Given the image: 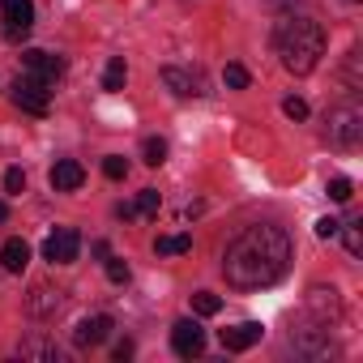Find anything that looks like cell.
<instances>
[{
  "label": "cell",
  "mask_w": 363,
  "mask_h": 363,
  "mask_svg": "<svg viewBox=\"0 0 363 363\" xmlns=\"http://www.w3.org/2000/svg\"><path fill=\"white\" fill-rule=\"evenodd\" d=\"M286 265H291V235L282 227H274V223L244 227L223 252V274L240 291L274 286L286 274Z\"/></svg>",
  "instance_id": "6da1fadb"
},
{
  "label": "cell",
  "mask_w": 363,
  "mask_h": 363,
  "mask_svg": "<svg viewBox=\"0 0 363 363\" xmlns=\"http://www.w3.org/2000/svg\"><path fill=\"white\" fill-rule=\"evenodd\" d=\"M274 52H278V60H282L286 73L308 77L320 65V56H325V30H320V22L295 18V13L282 18L278 30H274Z\"/></svg>",
  "instance_id": "7a4b0ae2"
},
{
  "label": "cell",
  "mask_w": 363,
  "mask_h": 363,
  "mask_svg": "<svg viewBox=\"0 0 363 363\" xmlns=\"http://www.w3.org/2000/svg\"><path fill=\"white\" fill-rule=\"evenodd\" d=\"M325 124H329L325 137H329V145H337V150H354V145L363 141V111H359V107H333Z\"/></svg>",
  "instance_id": "3957f363"
},
{
  "label": "cell",
  "mask_w": 363,
  "mask_h": 363,
  "mask_svg": "<svg viewBox=\"0 0 363 363\" xmlns=\"http://www.w3.org/2000/svg\"><path fill=\"white\" fill-rule=\"evenodd\" d=\"M13 103L22 111H30V116H48L52 111V82H43L35 73H22L13 82Z\"/></svg>",
  "instance_id": "277c9868"
},
{
  "label": "cell",
  "mask_w": 363,
  "mask_h": 363,
  "mask_svg": "<svg viewBox=\"0 0 363 363\" xmlns=\"http://www.w3.org/2000/svg\"><path fill=\"white\" fill-rule=\"evenodd\" d=\"M30 30H35V5L30 0H0V35L18 43Z\"/></svg>",
  "instance_id": "5b68a950"
},
{
  "label": "cell",
  "mask_w": 363,
  "mask_h": 363,
  "mask_svg": "<svg viewBox=\"0 0 363 363\" xmlns=\"http://www.w3.org/2000/svg\"><path fill=\"white\" fill-rule=\"evenodd\" d=\"M77 252H82V235L73 227H60L43 240V261H52V265H73Z\"/></svg>",
  "instance_id": "8992f818"
},
{
  "label": "cell",
  "mask_w": 363,
  "mask_h": 363,
  "mask_svg": "<svg viewBox=\"0 0 363 363\" xmlns=\"http://www.w3.org/2000/svg\"><path fill=\"white\" fill-rule=\"evenodd\" d=\"M171 346H175L179 359H197L206 350V329L197 320H175L171 325Z\"/></svg>",
  "instance_id": "52a82bcc"
},
{
  "label": "cell",
  "mask_w": 363,
  "mask_h": 363,
  "mask_svg": "<svg viewBox=\"0 0 363 363\" xmlns=\"http://www.w3.org/2000/svg\"><path fill=\"white\" fill-rule=\"evenodd\" d=\"M111 337V316H103V312H94V316H82L77 320V329H73V342L82 346V350H90V346H103Z\"/></svg>",
  "instance_id": "ba28073f"
},
{
  "label": "cell",
  "mask_w": 363,
  "mask_h": 363,
  "mask_svg": "<svg viewBox=\"0 0 363 363\" xmlns=\"http://www.w3.org/2000/svg\"><path fill=\"white\" fill-rule=\"evenodd\" d=\"M60 303H65V291H56V286H48V282L30 286V295H26V312L39 316V320H43V316H56Z\"/></svg>",
  "instance_id": "9c48e42d"
},
{
  "label": "cell",
  "mask_w": 363,
  "mask_h": 363,
  "mask_svg": "<svg viewBox=\"0 0 363 363\" xmlns=\"http://www.w3.org/2000/svg\"><path fill=\"white\" fill-rule=\"evenodd\" d=\"M308 308H312L316 325H329V320L342 316V299H337L333 286H312V291H308Z\"/></svg>",
  "instance_id": "30bf717a"
},
{
  "label": "cell",
  "mask_w": 363,
  "mask_h": 363,
  "mask_svg": "<svg viewBox=\"0 0 363 363\" xmlns=\"http://www.w3.org/2000/svg\"><path fill=\"white\" fill-rule=\"evenodd\" d=\"M22 60H26V73H35V77H43V82H52V86H56V77L65 73V56H52V52H39V48H30V52H22Z\"/></svg>",
  "instance_id": "8fae6325"
},
{
  "label": "cell",
  "mask_w": 363,
  "mask_h": 363,
  "mask_svg": "<svg viewBox=\"0 0 363 363\" xmlns=\"http://www.w3.org/2000/svg\"><path fill=\"white\" fill-rule=\"evenodd\" d=\"M86 184V167L77 162V158H60L56 167H52V189L56 193H77Z\"/></svg>",
  "instance_id": "7c38bea8"
},
{
  "label": "cell",
  "mask_w": 363,
  "mask_h": 363,
  "mask_svg": "<svg viewBox=\"0 0 363 363\" xmlns=\"http://www.w3.org/2000/svg\"><path fill=\"white\" fill-rule=\"evenodd\" d=\"M162 82H167L171 94H179V99L206 94V77H201V73H189V69H162Z\"/></svg>",
  "instance_id": "4fadbf2b"
},
{
  "label": "cell",
  "mask_w": 363,
  "mask_h": 363,
  "mask_svg": "<svg viewBox=\"0 0 363 363\" xmlns=\"http://www.w3.org/2000/svg\"><path fill=\"white\" fill-rule=\"evenodd\" d=\"M261 337H265V329H261L257 320H244V325L223 329V346H227V350H252Z\"/></svg>",
  "instance_id": "5bb4252c"
},
{
  "label": "cell",
  "mask_w": 363,
  "mask_h": 363,
  "mask_svg": "<svg viewBox=\"0 0 363 363\" xmlns=\"http://www.w3.org/2000/svg\"><path fill=\"white\" fill-rule=\"evenodd\" d=\"M18 354H22V359H35V363H65V359H69L65 346H56V342H48V337H26V342L18 346Z\"/></svg>",
  "instance_id": "9a60e30c"
},
{
  "label": "cell",
  "mask_w": 363,
  "mask_h": 363,
  "mask_svg": "<svg viewBox=\"0 0 363 363\" xmlns=\"http://www.w3.org/2000/svg\"><path fill=\"white\" fill-rule=\"evenodd\" d=\"M30 265V244L26 240H5V248H0V269L5 274H22Z\"/></svg>",
  "instance_id": "2e32d148"
},
{
  "label": "cell",
  "mask_w": 363,
  "mask_h": 363,
  "mask_svg": "<svg viewBox=\"0 0 363 363\" xmlns=\"http://www.w3.org/2000/svg\"><path fill=\"white\" fill-rule=\"evenodd\" d=\"M154 252H158V257H184V252H193V235H189V231H179V235H158V240H154Z\"/></svg>",
  "instance_id": "e0dca14e"
},
{
  "label": "cell",
  "mask_w": 363,
  "mask_h": 363,
  "mask_svg": "<svg viewBox=\"0 0 363 363\" xmlns=\"http://www.w3.org/2000/svg\"><path fill=\"white\" fill-rule=\"evenodd\" d=\"M124 82H128V65H124V56H111L103 69V90H124Z\"/></svg>",
  "instance_id": "ac0fdd59"
},
{
  "label": "cell",
  "mask_w": 363,
  "mask_h": 363,
  "mask_svg": "<svg viewBox=\"0 0 363 363\" xmlns=\"http://www.w3.org/2000/svg\"><path fill=\"white\" fill-rule=\"evenodd\" d=\"M359 227H363L359 218H350V223H342V227H337V231H342V240H346V252H350V257H359V252H363V231H359Z\"/></svg>",
  "instance_id": "d6986e66"
},
{
  "label": "cell",
  "mask_w": 363,
  "mask_h": 363,
  "mask_svg": "<svg viewBox=\"0 0 363 363\" xmlns=\"http://www.w3.org/2000/svg\"><path fill=\"white\" fill-rule=\"evenodd\" d=\"M193 312H197V316H218V312H223V299H218L214 291H197V295H193Z\"/></svg>",
  "instance_id": "ffe728a7"
},
{
  "label": "cell",
  "mask_w": 363,
  "mask_h": 363,
  "mask_svg": "<svg viewBox=\"0 0 363 363\" xmlns=\"http://www.w3.org/2000/svg\"><path fill=\"white\" fill-rule=\"evenodd\" d=\"M141 158H145L150 167H162V162H167V141H162V137H145Z\"/></svg>",
  "instance_id": "44dd1931"
},
{
  "label": "cell",
  "mask_w": 363,
  "mask_h": 363,
  "mask_svg": "<svg viewBox=\"0 0 363 363\" xmlns=\"http://www.w3.org/2000/svg\"><path fill=\"white\" fill-rule=\"evenodd\" d=\"M325 193H329V201H337V206H346V201L354 197V184H350V179H346V175H337V179H329V189H325Z\"/></svg>",
  "instance_id": "7402d4cb"
},
{
  "label": "cell",
  "mask_w": 363,
  "mask_h": 363,
  "mask_svg": "<svg viewBox=\"0 0 363 363\" xmlns=\"http://www.w3.org/2000/svg\"><path fill=\"white\" fill-rule=\"evenodd\" d=\"M158 206H162V197H158L154 189H141V193H137V206H133V210L150 218V214H158Z\"/></svg>",
  "instance_id": "603a6c76"
},
{
  "label": "cell",
  "mask_w": 363,
  "mask_h": 363,
  "mask_svg": "<svg viewBox=\"0 0 363 363\" xmlns=\"http://www.w3.org/2000/svg\"><path fill=\"white\" fill-rule=\"evenodd\" d=\"M103 175H107V179H124V175H128V158L107 154V158H103Z\"/></svg>",
  "instance_id": "cb8c5ba5"
},
{
  "label": "cell",
  "mask_w": 363,
  "mask_h": 363,
  "mask_svg": "<svg viewBox=\"0 0 363 363\" xmlns=\"http://www.w3.org/2000/svg\"><path fill=\"white\" fill-rule=\"evenodd\" d=\"M223 82H227L231 90H244V86H248V69H244V65H227V69H223Z\"/></svg>",
  "instance_id": "d4e9b609"
},
{
  "label": "cell",
  "mask_w": 363,
  "mask_h": 363,
  "mask_svg": "<svg viewBox=\"0 0 363 363\" xmlns=\"http://www.w3.org/2000/svg\"><path fill=\"white\" fill-rule=\"evenodd\" d=\"M107 278H111L116 286H124V282H128V265H124L120 257H107Z\"/></svg>",
  "instance_id": "484cf974"
},
{
  "label": "cell",
  "mask_w": 363,
  "mask_h": 363,
  "mask_svg": "<svg viewBox=\"0 0 363 363\" xmlns=\"http://www.w3.org/2000/svg\"><path fill=\"white\" fill-rule=\"evenodd\" d=\"M26 189V171L22 167H9L5 171V193H22Z\"/></svg>",
  "instance_id": "4316f807"
},
{
  "label": "cell",
  "mask_w": 363,
  "mask_h": 363,
  "mask_svg": "<svg viewBox=\"0 0 363 363\" xmlns=\"http://www.w3.org/2000/svg\"><path fill=\"white\" fill-rule=\"evenodd\" d=\"M282 111H286L291 120H308V103H303V99H295V94L282 103Z\"/></svg>",
  "instance_id": "83f0119b"
},
{
  "label": "cell",
  "mask_w": 363,
  "mask_h": 363,
  "mask_svg": "<svg viewBox=\"0 0 363 363\" xmlns=\"http://www.w3.org/2000/svg\"><path fill=\"white\" fill-rule=\"evenodd\" d=\"M346 82H350V86H359V48L346 56Z\"/></svg>",
  "instance_id": "f1b7e54d"
},
{
  "label": "cell",
  "mask_w": 363,
  "mask_h": 363,
  "mask_svg": "<svg viewBox=\"0 0 363 363\" xmlns=\"http://www.w3.org/2000/svg\"><path fill=\"white\" fill-rule=\"evenodd\" d=\"M337 227H342L337 218H320V223H316V235H320V240H333V235H337Z\"/></svg>",
  "instance_id": "f546056e"
},
{
  "label": "cell",
  "mask_w": 363,
  "mask_h": 363,
  "mask_svg": "<svg viewBox=\"0 0 363 363\" xmlns=\"http://www.w3.org/2000/svg\"><path fill=\"white\" fill-rule=\"evenodd\" d=\"M111 354H116L120 363H124V359H133V342H128V337H124V342H116V350H111Z\"/></svg>",
  "instance_id": "4dcf8cb0"
},
{
  "label": "cell",
  "mask_w": 363,
  "mask_h": 363,
  "mask_svg": "<svg viewBox=\"0 0 363 363\" xmlns=\"http://www.w3.org/2000/svg\"><path fill=\"white\" fill-rule=\"evenodd\" d=\"M9 218V201H0V223H5Z\"/></svg>",
  "instance_id": "1f68e13d"
},
{
  "label": "cell",
  "mask_w": 363,
  "mask_h": 363,
  "mask_svg": "<svg viewBox=\"0 0 363 363\" xmlns=\"http://www.w3.org/2000/svg\"><path fill=\"white\" fill-rule=\"evenodd\" d=\"M346 5H354V0H346Z\"/></svg>",
  "instance_id": "d6a6232c"
}]
</instances>
